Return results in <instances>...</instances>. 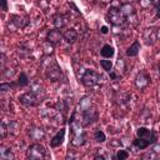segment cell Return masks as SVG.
<instances>
[{"mask_svg": "<svg viewBox=\"0 0 160 160\" xmlns=\"http://www.w3.org/2000/svg\"><path fill=\"white\" fill-rule=\"evenodd\" d=\"M110 78L111 79H114V80H116V79H119V76L115 74V72H112V71H110Z\"/></svg>", "mask_w": 160, "mask_h": 160, "instance_id": "4316f807", "label": "cell"}, {"mask_svg": "<svg viewBox=\"0 0 160 160\" xmlns=\"http://www.w3.org/2000/svg\"><path fill=\"white\" fill-rule=\"evenodd\" d=\"M158 69H159V74H160V64H159V66H158Z\"/></svg>", "mask_w": 160, "mask_h": 160, "instance_id": "f546056e", "label": "cell"}, {"mask_svg": "<svg viewBox=\"0 0 160 160\" xmlns=\"http://www.w3.org/2000/svg\"><path fill=\"white\" fill-rule=\"evenodd\" d=\"M136 138L146 139V140L150 141L151 145L155 144L156 140H158V136H156L155 131L151 130V129H148V128H145V126H141V128H139V129L136 130Z\"/></svg>", "mask_w": 160, "mask_h": 160, "instance_id": "ba28073f", "label": "cell"}, {"mask_svg": "<svg viewBox=\"0 0 160 160\" xmlns=\"http://www.w3.org/2000/svg\"><path fill=\"white\" fill-rule=\"evenodd\" d=\"M46 156V150L40 142H34L28 148L26 158L30 160H41Z\"/></svg>", "mask_w": 160, "mask_h": 160, "instance_id": "3957f363", "label": "cell"}, {"mask_svg": "<svg viewBox=\"0 0 160 160\" xmlns=\"http://www.w3.org/2000/svg\"><path fill=\"white\" fill-rule=\"evenodd\" d=\"M101 79H102V76L99 72H96L95 70H86L84 72V75L81 76V82L86 88H94L95 85H98L100 82Z\"/></svg>", "mask_w": 160, "mask_h": 160, "instance_id": "277c9868", "label": "cell"}, {"mask_svg": "<svg viewBox=\"0 0 160 160\" xmlns=\"http://www.w3.org/2000/svg\"><path fill=\"white\" fill-rule=\"evenodd\" d=\"M18 86H19L18 82H1L0 84V91L5 92V91H9L10 89H15Z\"/></svg>", "mask_w": 160, "mask_h": 160, "instance_id": "ac0fdd59", "label": "cell"}, {"mask_svg": "<svg viewBox=\"0 0 160 160\" xmlns=\"http://www.w3.org/2000/svg\"><path fill=\"white\" fill-rule=\"evenodd\" d=\"M114 54H115V50H114V48L111 46V45H104L102 48H101V50H100V55L102 56V58H106V59H110V58H112L114 56Z\"/></svg>", "mask_w": 160, "mask_h": 160, "instance_id": "9a60e30c", "label": "cell"}, {"mask_svg": "<svg viewBox=\"0 0 160 160\" xmlns=\"http://www.w3.org/2000/svg\"><path fill=\"white\" fill-rule=\"evenodd\" d=\"M64 139H65V129L62 128V129H60V130L54 135V138L50 140V146H51V148H58V146H60V145L64 142Z\"/></svg>", "mask_w": 160, "mask_h": 160, "instance_id": "30bf717a", "label": "cell"}, {"mask_svg": "<svg viewBox=\"0 0 160 160\" xmlns=\"http://www.w3.org/2000/svg\"><path fill=\"white\" fill-rule=\"evenodd\" d=\"M132 145H134L136 149H139V150H144V149L149 148L151 144H150V141L146 140V139H142V138H135V140L132 141Z\"/></svg>", "mask_w": 160, "mask_h": 160, "instance_id": "5bb4252c", "label": "cell"}, {"mask_svg": "<svg viewBox=\"0 0 160 160\" xmlns=\"http://www.w3.org/2000/svg\"><path fill=\"white\" fill-rule=\"evenodd\" d=\"M15 156H14V154L8 149V150H1L0 151V159L1 160H10V159H14Z\"/></svg>", "mask_w": 160, "mask_h": 160, "instance_id": "ffe728a7", "label": "cell"}, {"mask_svg": "<svg viewBox=\"0 0 160 160\" xmlns=\"http://www.w3.org/2000/svg\"><path fill=\"white\" fill-rule=\"evenodd\" d=\"M75 115L76 111H74L70 116V128H71V132H72V145L75 146H81L85 142V132L81 130L80 122H78L75 120Z\"/></svg>", "mask_w": 160, "mask_h": 160, "instance_id": "6da1fadb", "label": "cell"}, {"mask_svg": "<svg viewBox=\"0 0 160 160\" xmlns=\"http://www.w3.org/2000/svg\"><path fill=\"white\" fill-rule=\"evenodd\" d=\"M18 84L20 88H24V86H28L29 85V78L26 75L25 71H21L19 74V78H18Z\"/></svg>", "mask_w": 160, "mask_h": 160, "instance_id": "e0dca14e", "label": "cell"}, {"mask_svg": "<svg viewBox=\"0 0 160 160\" xmlns=\"http://www.w3.org/2000/svg\"><path fill=\"white\" fill-rule=\"evenodd\" d=\"M100 65H101L102 69H104L105 71H108V72H110L111 69H112V62H111V60H100Z\"/></svg>", "mask_w": 160, "mask_h": 160, "instance_id": "603a6c76", "label": "cell"}, {"mask_svg": "<svg viewBox=\"0 0 160 160\" xmlns=\"http://www.w3.org/2000/svg\"><path fill=\"white\" fill-rule=\"evenodd\" d=\"M94 139H95L98 142H104V141L106 140V135H105L104 131H101V130H96L95 134H94Z\"/></svg>", "mask_w": 160, "mask_h": 160, "instance_id": "7402d4cb", "label": "cell"}, {"mask_svg": "<svg viewBox=\"0 0 160 160\" xmlns=\"http://www.w3.org/2000/svg\"><path fill=\"white\" fill-rule=\"evenodd\" d=\"M149 1H150L151 4H155V2H156V0H149Z\"/></svg>", "mask_w": 160, "mask_h": 160, "instance_id": "f1b7e54d", "label": "cell"}, {"mask_svg": "<svg viewBox=\"0 0 160 160\" xmlns=\"http://www.w3.org/2000/svg\"><path fill=\"white\" fill-rule=\"evenodd\" d=\"M81 109H82V110H81V112H82V121H81V125H82L84 128L91 125L92 122H95V121L98 120V118H99L98 110H96L95 108H92L90 102L88 104L86 108H85V106H81Z\"/></svg>", "mask_w": 160, "mask_h": 160, "instance_id": "7a4b0ae2", "label": "cell"}, {"mask_svg": "<svg viewBox=\"0 0 160 160\" xmlns=\"http://www.w3.org/2000/svg\"><path fill=\"white\" fill-rule=\"evenodd\" d=\"M18 100H19L20 104H22L24 106H28V108H30V106H36V105L39 104V98H38V95H36V92H35L34 90L26 91V92L19 95Z\"/></svg>", "mask_w": 160, "mask_h": 160, "instance_id": "5b68a950", "label": "cell"}, {"mask_svg": "<svg viewBox=\"0 0 160 160\" xmlns=\"http://www.w3.org/2000/svg\"><path fill=\"white\" fill-rule=\"evenodd\" d=\"M139 51H140V42H139V40H135V41L128 48L126 55L130 56V58H132V56H136V55L139 54Z\"/></svg>", "mask_w": 160, "mask_h": 160, "instance_id": "4fadbf2b", "label": "cell"}, {"mask_svg": "<svg viewBox=\"0 0 160 160\" xmlns=\"http://www.w3.org/2000/svg\"><path fill=\"white\" fill-rule=\"evenodd\" d=\"M150 82V78L145 74V72H140L138 76H136V80H135V84L139 89H142L145 86H148Z\"/></svg>", "mask_w": 160, "mask_h": 160, "instance_id": "7c38bea8", "label": "cell"}, {"mask_svg": "<svg viewBox=\"0 0 160 160\" xmlns=\"http://www.w3.org/2000/svg\"><path fill=\"white\" fill-rule=\"evenodd\" d=\"M45 75L50 81H60L62 78V71H61L60 66L56 62H54L52 65H50L48 68V70L45 71Z\"/></svg>", "mask_w": 160, "mask_h": 160, "instance_id": "52a82bcc", "label": "cell"}, {"mask_svg": "<svg viewBox=\"0 0 160 160\" xmlns=\"http://www.w3.org/2000/svg\"><path fill=\"white\" fill-rule=\"evenodd\" d=\"M5 134H6V128H5V122H1V139L5 138Z\"/></svg>", "mask_w": 160, "mask_h": 160, "instance_id": "484cf974", "label": "cell"}, {"mask_svg": "<svg viewBox=\"0 0 160 160\" xmlns=\"http://www.w3.org/2000/svg\"><path fill=\"white\" fill-rule=\"evenodd\" d=\"M121 11H122V14L128 18L129 15H131V14H134V8L130 5V4H125V5H122L121 6V9H120Z\"/></svg>", "mask_w": 160, "mask_h": 160, "instance_id": "44dd1931", "label": "cell"}, {"mask_svg": "<svg viewBox=\"0 0 160 160\" xmlns=\"http://www.w3.org/2000/svg\"><path fill=\"white\" fill-rule=\"evenodd\" d=\"M54 24L58 29H61L64 28L66 24H68V20H66V16L62 15V14H58L55 18H54Z\"/></svg>", "mask_w": 160, "mask_h": 160, "instance_id": "2e32d148", "label": "cell"}, {"mask_svg": "<svg viewBox=\"0 0 160 160\" xmlns=\"http://www.w3.org/2000/svg\"><path fill=\"white\" fill-rule=\"evenodd\" d=\"M100 31H101L102 34H106V32H108V26H101Z\"/></svg>", "mask_w": 160, "mask_h": 160, "instance_id": "83f0119b", "label": "cell"}, {"mask_svg": "<svg viewBox=\"0 0 160 160\" xmlns=\"http://www.w3.org/2000/svg\"><path fill=\"white\" fill-rule=\"evenodd\" d=\"M106 18H108V21H110L112 25H121L126 21V16L122 14L121 10H119L116 8H111L108 11Z\"/></svg>", "mask_w": 160, "mask_h": 160, "instance_id": "8992f818", "label": "cell"}, {"mask_svg": "<svg viewBox=\"0 0 160 160\" xmlns=\"http://www.w3.org/2000/svg\"><path fill=\"white\" fill-rule=\"evenodd\" d=\"M154 6H155V10H156V18L160 19V0H158V1L154 4Z\"/></svg>", "mask_w": 160, "mask_h": 160, "instance_id": "cb8c5ba5", "label": "cell"}, {"mask_svg": "<svg viewBox=\"0 0 160 160\" xmlns=\"http://www.w3.org/2000/svg\"><path fill=\"white\" fill-rule=\"evenodd\" d=\"M0 2H1V10L6 11L8 10V1L6 0H0Z\"/></svg>", "mask_w": 160, "mask_h": 160, "instance_id": "d4e9b609", "label": "cell"}, {"mask_svg": "<svg viewBox=\"0 0 160 160\" xmlns=\"http://www.w3.org/2000/svg\"><path fill=\"white\" fill-rule=\"evenodd\" d=\"M62 36H64V40H65L68 44H74V42L78 40L79 34H78V31H76L75 29H69V30H66V31L62 34Z\"/></svg>", "mask_w": 160, "mask_h": 160, "instance_id": "8fae6325", "label": "cell"}, {"mask_svg": "<svg viewBox=\"0 0 160 160\" xmlns=\"http://www.w3.org/2000/svg\"><path fill=\"white\" fill-rule=\"evenodd\" d=\"M62 34L64 32H61V30L60 29H52V30H50L49 32H48V35H46V41L49 42V44H51V45H59L60 42H61V40L64 39V36H62Z\"/></svg>", "mask_w": 160, "mask_h": 160, "instance_id": "9c48e42d", "label": "cell"}, {"mask_svg": "<svg viewBox=\"0 0 160 160\" xmlns=\"http://www.w3.org/2000/svg\"><path fill=\"white\" fill-rule=\"evenodd\" d=\"M128 158H129V151L128 150H124V149L118 150V152L114 156V159H118V160H126Z\"/></svg>", "mask_w": 160, "mask_h": 160, "instance_id": "d6986e66", "label": "cell"}]
</instances>
